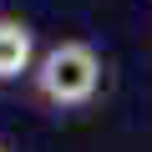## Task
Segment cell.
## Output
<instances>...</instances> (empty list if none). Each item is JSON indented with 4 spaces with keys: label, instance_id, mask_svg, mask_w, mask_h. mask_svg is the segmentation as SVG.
<instances>
[{
    "label": "cell",
    "instance_id": "7a4b0ae2",
    "mask_svg": "<svg viewBox=\"0 0 152 152\" xmlns=\"http://www.w3.org/2000/svg\"><path fill=\"white\" fill-rule=\"evenodd\" d=\"M36 61V36L26 20H0V81H10V76L31 71Z\"/></svg>",
    "mask_w": 152,
    "mask_h": 152
},
{
    "label": "cell",
    "instance_id": "6da1fadb",
    "mask_svg": "<svg viewBox=\"0 0 152 152\" xmlns=\"http://www.w3.org/2000/svg\"><path fill=\"white\" fill-rule=\"evenodd\" d=\"M36 91L51 107H86L102 91V56L86 41H61L36 66Z\"/></svg>",
    "mask_w": 152,
    "mask_h": 152
}]
</instances>
